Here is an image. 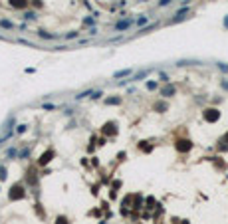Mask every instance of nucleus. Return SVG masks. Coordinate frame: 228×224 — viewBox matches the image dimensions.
Here are the masks:
<instances>
[{
	"mask_svg": "<svg viewBox=\"0 0 228 224\" xmlns=\"http://www.w3.org/2000/svg\"><path fill=\"white\" fill-rule=\"evenodd\" d=\"M16 191H20V186H16ZM22 192H10V198H22Z\"/></svg>",
	"mask_w": 228,
	"mask_h": 224,
	"instance_id": "412c9836",
	"label": "nucleus"
},
{
	"mask_svg": "<svg viewBox=\"0 0 228 224\" xmlns=\"http://www.w3.org/2000/svg\"><path fill=\"white\" fill-rule=\"evenodd\" d=\"M36 18H38V14H36V12H32V10L24 14V20H30V22H32V20H36Z\"/></svg>",
	"mask_w": 228,
	"mask_h": 224,
	"instance_id": "f3484780",
	"label": "nucleus"
},
{
	"mask_svg": "<svg viewBox=\"0 0 228 224\" xmlns=\"http://www.w3.org/2000/svg\"><path fill=\"white\" fill-rule=\"evenodd\" d=\"M0 26L4 28V30H14V24L10 20H4V18H0Z\"/></svg>",
	"mask_w": 228,
	"mask_h": 224,
	"instance_id": "9b49d317",
	"label": "nucleus"
},
{
	"mask_svg": "<svg viewBox=\"0 0 228 224\" xmlns=\"http://www.w3.org/2000/svg\"><path fill=\"white\" fill-rule=\"evenodd\" d=\"M6 177H8V171H6V167H4V165H0V181H4Z\"/></svg>",
	"mask_w": 228,
	"mask_h": 224,
	"instance_id": "6ab92c4d",
	"label": "nucleus"
},
{
	"mask_svg": "<svg viewBox=\"0 0 228 224\" xmlns=\"http://www.w3.org/2000/svg\"><path fill=\"white\" fill-rule=\"evenodd\" d=\"M171 2H173V0H159V6L163 8V6H167V4H171Z\"/></svg>",
	"mask_w": 228,
	"mask_h": 224,
	"instance_id": "cd10ccee",
	"label": "nucleus"
},
{
	"mask_svg": "<svg viewBox=\"0 0 228 224\" xmlns=\"http://www.w3.org/2000/svg\"><path fill=\"white\" fill-rule=\"evenodd\" d=\"M26 131H28V125H26V123H20V125H16V135H24Z\"/></svg>",
	"mask_w": 228,
	"mask_h": 224,
	"instance_id": "ddd939ff",
	"label": "nucleus"
},
{
	"mask_svg": "<svg viewBox=\"0 0 228 224\" xmlns=\"http://www.w3.org/2000/svg\"><path fill=\"white\" fill-rule=\"evenodd\" d=\"M176 149H179L181 153L189 151V149H190V141H179V143H176Z\"/></svg>",
	"mask_w": 228,
	"mask_h": 224,
	"instance_id": "1a4fd4ad",
	"label": "nucleus"
},
{
	"mask_svg": "<svg viewBox=\"0 0 228 224\" xmlns=\"http://www.w3.org/2000/svg\"><path fill=\"white\" fill-rule=\"evenodd\" d=\"M159 78H161V81H165V83H169V75H167L165 72H161V73H159Z\"/></svg>",
	"mask_w": 228,
	"mask_h": 224,
	"instance_id": "b1692460",
	"label": "nucleus"
},
{
	"mask_svg": "<svg viewBox=\"0 0 228 224\" xmlns=\"http://www.w3.org/2000/svg\"><path fill=\"white\" fill-rule=\"evenodd\" d=\"M226 141H228V135H226Z\"/></svg>",
	"mask_w": 228,
	"mask_h": 224,
	"instance_id": "2f4dec72",
	"label": "nucleus"
},
{
	"mask_svg": "<svg viewBox=\"0 0 228 224\" xmlns=\"http://www.w3.org/2000/svg\"><path fill=\"white\" fill-rule=\"evenodd\" d=\"M121 103V97H107L105 99V105H119Z\"/></svg>",
	"mask_w": 228,
	"mask_h": 224,
	"instance_id": "f8f14e48",
	"label": "nucleus"
},
{
	"mask_svg": "<svg viewBox=\"0 0 228 224\" xmlns=\"http://www.w3.org/2000/svg\"><path fill=\"white\" fill-rule=\"evenodd\" d=\"M28 155H30V147H24L22 151H20V155H18V159H26Z\"/></svg>",
	"mask_w": 228,
	"mask_h": 224,
	"instance_id": "a211bd4d",
	"label": "nucleus"
},
{
	"mask_svg": "<svg viewBox=\"0 0 228 224\" xmlns=\"http://www.w3.org/2000/svg\"><path fill=\"white\" fill-rule=\"evenodd\" d=\"M151 72H153L151 67H147V70H141V72L133 73V75H131V78H129V81H141V79H145V78H147V75H149Z\"/></svg>",
	"mask_w": 228,
	"mask_h": 224,
	"instance_id": "f03ea898",
	"label": "nucleus"
},
{
	"mask_svg": "<svg viewBox=\"0 0 228 224\" xmlns=\"http://www.w3.org/2000/svg\"><path fill=\"white\" fill-rule=\"evenodd\" d=\"M56 224H68V218H65V216H60L58 220H56Z\"/></svg>",
	"mask_w": 228,
	"mask_h": 224,
	"instance_id": "a878e982",
	"label": "nucleus"
},
{
	"mask_svg": "<svg viewBox=\"0 0 228 224\" xmlns=\"http://www.w3.org/2000/svg\"><path fill=\"white\" fill-rule=\"evenodd\" d=\"M155 109H159V111H165V109H167V103H163V101H161V103H157V105H155Z\"/></svg>",
	"mask_w": 228,
	"mask_h": 224,
	"instance_id": "393cba45",
	"label": "nucleus"
},
{
	"mask_svg": "<svg viewBox=\"0 0 228 224\" xmlns=\"http://www.w3.org/2000/svg\"><path fill=\"white\" fill-rule=\"evenodd\" d=\"M224 28H228V16L224 18Z\"/></svg>",
	"mask_w": 228,
	"mask_h": 224,
	"instance_id": "c756f323",
	"label": "nucleus"
},
{
	"mask_svg": "<svg viewBox=\"0 0 228 224\" xmlns=\"http://www.w3.org/2000/svg\"><path fill=\"white\" fill-rule=\"evenodd\" d=\"M101 95H103V91H101V89H97V91H93V93H91V99H99Z\"/></svg>",
	"mask_w": 228,
	"mask_h": 224,
	"instance_id": "5701e85b",
	"label": "nucleus"
},
{
	"mask_svg": "<svg viewBox=\"0 0 228 224\" xmlns=\"http://www.w3.org/2000/svg\"><path fill=\"white\" fill-rule=\"evenodd\" d=\"M218 117H220L218 109H206V111H204V119H206V121H210V123H214Z\"/></svg>",
	"mask_w": 228,
	"mask_h": 224,
	"instance_id": "7ed1b4c3",
	"label": "nucleus"
},
{
	"mask_svg": "<svg viewBox=\"0 0 228 224\" xmlns=\"http://www.w3.org/2000/svg\"><path fill=\"white\" fill-rule=\"evenodd\" d=\"M135 24L139 26V30H141V28H145L147 24H149V16H141V18H137V20H135Z\"/></svg>",
	"mask_w": 228,
	"mask_h": 224,
	"instance_id": "9d476101",
	"label": "nucleus"
},
{
	"mask_svg": "<svg viewBox=\"0 0 228 224\" xmlns=\"http://www.w3.org/2000/svg\"><path fill=\"white\" fill-rule=\"evenodd\" d=\"M78 36H79V32H68V34H64L65 40H73V38H78Z\"/></svg>",
	"mask_w": 228,
	"mask_h": 224,
	"instance_id": "aec40b11",
	"label": "nucleus"
},
{
	"mask_svg": "<svg viewBox=\"0 0 228 224\" xmlns=\"http://www.w3.org/2000/svg\"><path fill=\"white\" fill-rule=\"evenodd\" d=\"M38 36H40L42 40H58V38H60L58 34H50V32H44V30H40Z\"/></svg>",
	"mask_w": 228,
	"mask_h": 224,
	"instance_id": "423d86ee",
	"label": "nucleus"
},
{
	"mask_svg": "<svg viewBox=\"0 0 228 224\" xmlns=\"http://www.w3.org/2000/svg\"><path fill=\"white\" fill-rule=\"evenodd\" d=\"M42 107H44L46 111H52V109H56V105H54V103H42Z\"/></svg>",
	"mask_w": 228,
	"mask_h": 224,
	"instance_id": "4be33fe9",
	"label": "nucleus"
},
{
	"mask_svg": "<svg viewBox=\"0 0 228 224\" xmlns=\"http://www.w3.org/2000/svg\"><path fill=\"white\" fill-rule=\"evenodd\" d=\"M222 87H224V89H228V83H226V81H222Z\"/></svg>",
	"mask_w": 228,
	"mask_h": 224,
	"instance_id": "7c9ffc66",
	"label": "nucleus"
},
{
	"mask_svg": "<svg viewBox=\"0 0 228 224\" xmlns=\"http://www.w3.org/2000/svg\"><path fill=\"white\" fill-rule=\"evenodd\" d=\"M18 149H16V147H8L6 149V159H18Z\"/></svg>",
	"mask_w": 228,
	"mask_h": 224,
	"instance_id": "6e6552de",
	"label": "nucleus"
},
{
	"mask_svg": "<svg viewBox=\"0 0 228 224\" xmlns=\"http://www.w3.org/2000/svg\"><path fill=\"white\" fill-rule=\"evenodd\" d=\"M187 14H189V8H181V10L176 12V16H175L173 20H171V22H173V24H175V22H181V20L187 18Z\"/></svg>",
	"mask_w": 228,
	"mask_h": 224,
	"instance_id": "20e7f679",
	"label": "nucleus"
},
{
	"mask_svg": "<svg viewBox=\"0 0 228 224\" xmlns=\"http://www.w3.org/2000/svg\"><path fill=\"white\" fill-rule=\"evenodd\" d=\"M145 87H147L149 91H155L157 87H159V83H157V81H153V79H151V81H147V86H145Z\"/></svg>",
	"mask_w": 228,
	"mask_h": 224,
	"instance_id": "dca6fc26",
	"label": "nucleus"
},
{
	"mask_svg": "<svg viewBox=\"0 0 228 224\" xmlns=\"http://www.w3.org/2000/svg\"><path fill=\"white\" fill-rule=\"evenodd\" d=\"M161 95H163V97H171V95H175V87H173V86H165L163 89H161Z\"/></svg>",
	"mask_w": 228,
	"mask_h": 224,
	"instance_id": "0eeeda50",
	"label": "nucleus"
},
{
	"mask_svg": "<svg viewBox=\"0 0 228 224\" xmlns=\"http://www.w3.org/2000/svg\"><path fill=\"white\" fill-rule=\"evenodd\" d=\"M91 93H93L91 89H87V91H81V93H78V95H76V99L79 101V99H84V97H91Z\"/></svg>",
	"mask_w": 228,
	"mask_h": 224,
	"instance_id": "2eb2a0df",
	"label": "nucleus"
},
{
	"mask_svg": "<svg viewBox=\"0 0 228 224\" xmlns=\"http://www.w3.org/2000/svg\"><path fill=\"white\" fill-rule=\"evenodd\" d=\"M133 24H135L133 18H121V20H117V22L113 24V30H115V32H127Z\"/></svg>",
	"mask_w": 228,
	"mask_h": 224,
	"instance_id": "f257e3e1",
	"label": "nucleus"
},
{
	"mask_svg": "<svg viewBox=\"0 0 228 224\" xmlns=\"http://www.w3.org/2000/svg\"><path fill=\"white\" fill-rule=\"evenodd\" d=\"M54 153L50 151V153H46V155H42V157H40V165H46V163H50V157H52Z\"/></svg>",
	"mask_w": 228,
	"mask_h": 224,
	"instance_id": "4468645a",
	"label": "nucleus"
},
{
	"mask_svg": "<svg viewBox=\"0 0 228 224\" xmlns=\"http://www.w3.org/2000/svg\"><path fill=\"white\" fill-rule=\"evenodd\" d=\"M84 24H87V26H89V24H95V18H84Z\"/></svg>",
	"mask_w": 228,
	"mask_h": 224,
	"instance_id": "bb28decb",
	"label": "nucleus"
},
{
	"mask_svg": "<svg viewBox=\"0 0 228 224\" xmlns=\"http://www.w3.org/2000/svg\"><path fill=\"white\" fill-rule=\"evenodd\" d=\"M218 67H220L222 72H228V66H226V64H218Z\"/></svg>",
	"mask_w": 228,
	"mask_h": 224,
	"instance_id": "c85d7f7f",
	"label": "nucleus"
},
{
	"mask_svg": "<svg viewBox=\"0 0 228 224\" xmlns=\"http://www.w3.org/2000/svg\"><path fill=\"white\" fill-rule=\"evenodd\" d=\"M127 75H133V70L127 67V70H119V72L113 73V79H119V78H127Z\"/></svg>",
	"mask_w": 228,
	"mask_h": 224,
	"instance_id": "39448f33",
	"label": "nucleus"
}]
</instances>
